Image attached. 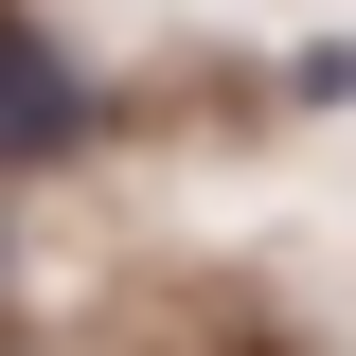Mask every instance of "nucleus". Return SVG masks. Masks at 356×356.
Listing matches in <instances>:
<instances>
[{
  "label": "nucleus",
  "mask_w": 356,
  "mask_h": 356,
  "mask_svg": "<svg viewBox=\"0 0 356 356\" xmlns=\"http://www.w3.org/2000/svg\"><path fill=\"white\" fill-rule=\"evenodd\" d=\"M54 143H89V72L0 18V161H54Z\"/></svg>",
  "instance_id": "obj_1"
}]
</instances>
